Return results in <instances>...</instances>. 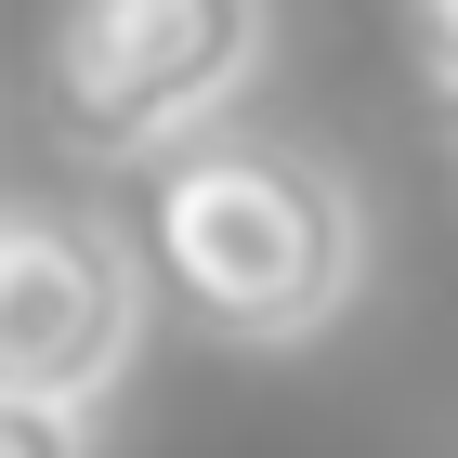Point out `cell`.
<instances>
[{"label": "cell", "mask_w": 458, "mask_h": 458, "mask_svg": "<svg viewBox=\"0 0 458 458\" xmlns=\"http://www.w3.org/2000/svg\"><path fill=\"white\" fill-rule=\"evenodd\" d=\"M144 249L183 288V315H210L223 341H315L367 276V210L315 144L210 131L157 171Z\"/></svg>", "instance_id": "cell-1"}, {"label": "cell", "mask_w": 458, "mask_h": 458, "mask_svg": "<svg viewBox=\"0 0 458 458\" xmlns=\"http://www.w3.org/2000/svg\"><path fill=\"white\" fill-rule=\"evenodd\" d=\"M262 66V0H66L53 13V144L157 157Z\"/></svg>", "instance_id": "cell-2"}, {"label": "cell", "mask_w": 458, "mask_h": 458, "mask_svg": "<svg viewBox=\"0 0 458 458\" xmlns=\"http://www.w3.org/2000/svg\"><path fill=\"white\" fill-rule=\"evenodd\" d=\"M131 327H144V276L106 223L0 210V393L92 406L131 367Z\"/></svg>", "instance_id": "cell-3"}, {"label": "cell", "mask_w": 458, "mask_h": 458, "mask_svg": "<svg viewBox=\"0 0 458 458\" xmlns=\"http://www.w3.org/2000/svg\"><path fill=\"white\" fill-rule=\"evenodd\" d=\"M0 458H92L79 406H39V393H0Z\"/></svg>", "instance_id": "cell-4"}, {"label": "cell", "mask_w": 458, "mask_h": 458, "mask_svg": "<svg viewBox=\"0 0 458 458\" xmlns=\"http://www.w3.org/2000/svg\"><path fill=\"white\" fill-rule=\"evenodd\" d=\"M420 66L458 92V0H420Z\"/></svg>", "instance_id": "cell-5"}]
</instances>
